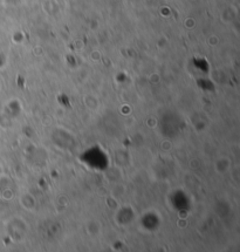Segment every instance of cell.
Returning <instances> with one entry per match:
<instances>
[{"label":"cell","instance_id":"obj_3","mask_svg":"<svg viewBox=\"0 0 240 252\" xmlns=\"http://www.w3.org/2000/svg\"><path fill=\"white\" fill-rule=\"evenodd\" d=\"M162 149L163 150H170L171 149V144L169 142H164L162 144Z\"/></svg>","mask_w":240,"mask_h":252},{"label":"cell","instance_id":"obj_2","mask_svg":"<svg viewBox=\"0 0 240 252\" xmlns=\"http://www.w3.org/2000/svg\"><path fill=\"white\" fill-rule=\"evenodd\" d=\"M23 198H25V201H24V199H21V203H23L24 208H26V209H32V208L35 205L34 198H33L32 196H30L29 193H25V195L23 196Z\"/></svg>","mask_w":240,"mask_h":252},{"label":"cell","instance_id":"obj_1","mask_svg":"<svg viewBox=\"0 0 240 252\" xmlns=\"http://www.w3.org/2000/svg\"><path fill=\"white\" fill-rule=\"evenodd\" d=\"M230 165H231L230 159L226 158H220L219 161H218L216 163V170L218 171V173L224 174V173H226V171H229Z\"/></svg>","mask_w":240,"mask_h":252}]
</instances>
